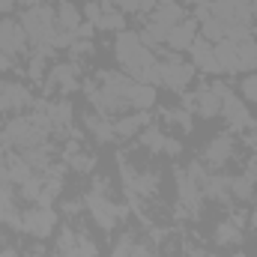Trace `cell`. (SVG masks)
<instances>
[{"instance_id": "d6a6232c", "label": "cell", "mask_w": 257, "mask_h": 257, "mask_svg": "<svg viewBox=\"0 0 257 257\" xmlns=\"http://www.w3.org/2000/svg\"><path fill=\"white\" fill-rule=\"evenodd\" d=\"M9 66H12V54L0 51V72H3V69H9Z\"/></svg>"}, {"instance_id": "1f68e13d", "label": "cell", "mask_w": 257, "mask_h": 257, "mask_svg": "<svg viewBox=\"0 0 257 257\" xmlns=\"http://www.w3.org/2000/svg\"><path fill=\"white\" fill-rule=\"evenodd\" d=\"M180 150H183V144H180V141H174V138H165V153H171V156H180Z\"/></svg>"}, {"instance_id": "603a6c76", "label": "cell", "mask_w": 257, "mask_h": 257, "mask_svg": "<svg viewBox=\"0 0 257 257\" xmlns=\"http://www.w3.org/2000/svg\"><path fill=\"white\" fill-rule=\"evenodd\" d=\"M87 126L93 128V135H96L99 141H111V138L117 135L114 128L108 126V120H105L102 114H90V117H87Z\"/></svg>"}, {"instance_id": "74e56055", "label": "cell", "mask_w": 257, "mask_h": 257, "mask_svg": "<svg viewBox=\"0 0 257 257\" xmlns=\"http://www.w3.org/2000/svg\"><path fill=\"white\" fill-rule=\"evenodd\" d=\"M189 3H197V0H189Z\"/></svg>"}, {"instance_id": "9a60e30c", "label": "cell", "mask_w": 257, "mask_h": 257, "mask_svg": "<svg viewBox=\"0 0 257 257\" xmlns=\"http://www.w3.org/2000/svg\"><path fill=\"white\" fill-rule=\"evenodd\" d=\"M126 102L132 105V108H153V102H156V90H153V84L132 81V87L126 90Z\"/></svg>"}, {"instance_id": "d6986e66", "label": "cell", "mask_w": 257, "mask_h": 257, "mask_svg": "<svg viewBox=\"0 0 257 257\" xmlns=\"http://www.w3.org/2000/svg\"><path fill=\"white\" fill-rule=\"evenodd\" d=\"M57 27H60V30H69V33H78V27H81V12H78L72 3H60V6H57Z\"/></svg>"}, {"instance_id": "5bb4252c", "label": "cell", "mask_w": 257, "mask_h": 257, "mask_svg": "<svg viewBox=\"0 0 257 257\" xmlns=\"http://www.w3.org/2000/svg\"><path fill=\"white\" fill-rule=\"evenodd\" d=\"M194 42V21L189 18H183L177 27H171V33H168V45L174 48V51H183V48H192Z\"/></svg>"}, {"instance_id": "9c48e42d", "label": "cell", "mask_w": 257, "mask_h": 257, "mask_svg": "<svg viewBox=\"0 0 257 257\" xmlns=\"http://www.w3.org/2000/svg\"><path fill=\"white\" fill-rule=\"evenodd\" d=\"M27 105H33V99H30V93H27L24 84H15V81L3 84V93H0V108L3 111H21Z\"/></svg>"}, {"instance_id": "8992f818", "label": "cell", "mask_w": 257, "mask_h": 257, "mask_svg": "<svg viewBox=\"0 0 257 257\" xmlns=\"http://www.w3.org/2000/svg\"><path fill=\"white\" fill-rule=\"evenodd\" d=\"M24 45H27V33H24V27H21L18 21H12V18H3V21H0V51H6V54H18Z\"/></svg>"}, {"instance_id": "5b68a950", "label": "cell", "mask_w": 257, "mask_h": 257, "mask_svg": "<svg viewBox=\"0 0 257 257\" xmlns=\"http://www.w3.org/2000/svg\"><path fill=\"white\" fill-rule=\"evenodd\" d=\"M87 206H90L93 218L99 221V227H105V230H111L117 224V218L123 215V209L114 206V200H108V197H102V194H96V192L87 197Z\"/></svg>"}, {"instance_id": "d590c367", "label": "cell", "mask_w": 257, "mask_h": 257, "mask_svg": "<svg viewBox=\"0 0 257 257\" xmlns=\"http://www.w3.org/2000/svg\"><path fill=\"white\" fill-rule=\"evenodd\" d=\"M12 3H27V0H12Z\"/></svg>"}, {"instance_id": "ab89813d", "label": "cell", "mask_w": 257, "mask_h": 257, "mask_svg": "<svg viewBox=\"0 0 257 257\" xmlns=\"http://www.w3.org/2000/svg\"><path fill=\"white\" fill-rule=\"evenodd\" d=\"M254 69H257V66H254Z\"/></svg>"}, {"instance_id": "4dcf8cb0", "label": "cell", "mask_w": 257, "mask_h": 257, "mask_svg": "<svg viewBox=\"0 0 257 257\" xmlns=\"http://www.w3.org/2000/svg\"><path fill=\"white\" fill-rule=\"evenodd\" d=\"M84 15L96 24V21H99V15H102V6H99V3H87V6H84Z\"/></svg>"}, {"instance_id": "3957f363", "label": "cell", "mask_w": 257, "mask_h": 257, "mask_svg": "<svg viewBox=\"0 0 257 257\" xmlns=\"http://www.w3.org/2000/svg\"><path fill=\"white\" fill-rule=\"evenodd\" d=\"M159 81L171 90H183L192 81V66L183 63L180 57H162L159 60Z\"/></svg>"}, {"instance_id": "2e32d148", "label": "cell", "mask_w": 257, "mask_h": 257, "mask_svg": "<svg viewBox=\"0 0 257 257\" xmlns=\"http://www.w3.org/2000/svg\"><path fill=\"white\" fill-rule=\"evenodd\" d=\"M192 57H194V66H200V69H206V72H218L215 48H212L206 39H194L192 42Z\"/></svg>"}, {"instance_id": "ffe728a7", "label": "cell", "mask_w": 257, "mask_h": 257, "mask_svg": "<svg viewBox=\"0 0 257 257\" xmlns=\"http://www.w3.org/2000/svg\"><path fill=\"white\" fill-rule=\"evenodd\" d=\"M123 24H126L123 12L114 9L111 3H105V6H102V15H99V21H96V27H99V30H123Z\"/></svg>"}, {"instance_id": "6da1fadb", "label": "cell", "mask_w": 257, "mask_h": 257, "mask_svg": "<svg viewBox=\"0 0 257 257\" xmlns=\"http://www.w3.org/2000/svg\"><path fill=\"white\" fill-rule=\"evenodd\" d=\"M114 54H117L120 66L126 69L135 81H141V84H159V60L141 42L138 33L120 30L117 33V42H114Z\"/></svg>"}, {"instance_id": "e575fe53", "label": "cell", "mask_w": 257, "mask_h": 257, "mask_svg": "<svg viewBox=\"0 0 257 257\" xmlns=\"http://www.w3.org/2000/svg\"><path fill=\"white\" fill-rule=\"evenodd\" d=\"M251 224H254V227H257V212H254V215H251Z\"/></svg>"}, {"instance_id": "4fadbf2b", "label": "cell", "mask_w": 257, "mask_h": 257, "mask_svg": "<svg viewBox=\"0 0 257 257\" xmlns=\"http://www.w3.org/2000/svg\"><path fill=\"white\" fill-rule=\"evenodd\" d=\"M177 189H180V200L189 209H197L200 206V186L189 177V171H177Z\"/></svg>"}, {"instance_id": "f35d334b", "label": "cell", "mask_w": 257, "mask_h": 257, "mask_svg": "<svg viewBox=\"0 0 257 257\" xmlns=\"http://www.w3.org/2000/svg\"><path fill=\"white\" fill-rule=\"evenodd\" d=\"M197 257H200V254H197ZM203 257H209V254H203Z\"/></svg>"}, {"instance_id": "44dd1931", "label": "cell", "mask_w": 257, "mask_h": 257, "mask_svg": "<svg viewBox=\"0 0 257 257\" xmlns=\"http://www.w3.org/2000/svg\"><path fill=\"white\" fill-rule=\"evenodd\" d=\"M239 239H242L239 224H233V221H221V224L215 227V242H218V245H233V242H239Z\"/></svg>"}, {"instance_id": "7a4b0ae2", "label": "cell", "mask_w": 257, "mask_h": 257, "mask_svg": "<svg viewBox=\"0 0 257 257\" xmlns=\"http://www.w3.org/2000/svg\"><path fill=\"white\" fill-rule=\"evenodd\" d=\"M21 27L27 33V39H33V45L39 48V54L51 51V36L57 27V12L48 6H30L21 15Z\"/></svg>"}, {"instance_id": "e0dca14e", "label": "cell", "mask_w": 257, "mask_h": 257, "mask_svg": "<svg viewBox=\"0 0 257 257\" xmlns=\"http://www.w3.org/2000/svg\"><path fill=\"white\" fill-rule=\"evenodd\" d=\"M230 153H233V141L227 138V135H218L215 141H209V147H206V162L209 165H224L227 159H230Z\"/></svg>"}, {"instance_id": "83f0119b", "label": "cell", "mask_w": 257, "mask_h": 257, "mask_svg": "<svg viewBox=\"0 0 257 257\" xmlns=\"http://www.w3.org/2000/svg\"><path fill=\"white\" fill-rule=\"evenodd\" d=\"M242 93H245L251 102H257V75H248V78L242 81Z\"/></svg>"}, {"instance_id": "277c9868", "label": "cell", "mask_w": 257, "mask_h": 257, "mask_svg": "<svg viewBox=\"0 0 257 257\" xmlns=\"http://www.w3.org/2000/svg\"><path fill=\"white\" fill-rule=\"evenodd\" d=\"M227 96H230L227 84H224V81H212L209 87H203V90L194 96V102H197L194 108L200 111V117H206V120H209V117H215V114L221 111V102H224Z\"/></svg>"}, {"instance_id": "484cf974", "label": "cell", "mask_w": 257, "mask_h": 257, "mask_svg": "<svg viewBox=\"0 0 257 257\" xmlns=\"http://www.w3.org/2000/svg\"><path fill=\"white\" fill-rule=\"evenodd\" d=\"M114 6L128 9V12H147V9H156V0H111Z\"/></svg>"}, {"instance_id": "8fae6325", "label": "cell", "mask_w": 257, "mask_h": 257, "mask_svg": "<svg viewBox=\"0 0 257 257\" xmlns=\"http://www.w3.org/2000/svg\"><path fill=\"white\" fill-rule=\"evenodd\" d=\"M215 60H218V69H224V72H242V69H239V48H236V39H221V42H215Z\"/></svg>"}, {"instance_id": "f1b7e54d", "label": "cell", "mask_w": 257, "mask_h": 257, "mask_svg": "<svg viewBox=\"0 0 257 257\" xmlns=\"http://www.w3.org/2000/svg\"><path fill=\"white\" fill-rule=\"evenodd\" d=\"M42 66H45V54H33L27 69H30V75H33V78H39V75H42Z\"/></svg>"}, {"instance_id": "52a82bcc", "label": "cell", "mask_w": 257, "mask_h": 257, "mask_svg": "<svg viewBox=\"0 0 257 257\" xmlns=\"http://www.w3.org/2000/svg\"><path fill=\"white\" fill-rule=\"evenodd\" d=\"M60 257H96V245L81 233L63 230L60 233Z\"/></svg>"}, {"instance_id": "7c38bea8", "label": "cell", "mask_w": 257, "mask_h": 257, "mask_svg": "<svg viewBox=\"0 0 257 257\" xmlns=\"http://www.w3.org/2000/svg\"><path fill=\"white\" fill-rule=\"evenodd\" d=\"M183 21V9H180V3H159L156 9H153V24H159V27H165L168 33H171V27H177Z\"/></svg>"}, {"instance_id": "ba28073f", "label": "cell", "mask_w": 257, "mask_h": 257, "mask_svg": "<svg viewBox=\"0 0 257 257\" xmlns=\"http://www.w3.org/2000/svg\"><path fill=\"white\" fill-rule=\"evenodd\" d=\"M221 114H224V120H227V126L233 128V132H239V128L251 126V117H248V108L230 93L224 102H221Z\"/></svg>"}, {"instance_id": "f546056e", "label": "cell", "mask_w": 257, "mask_h": 257, "mask_svg": "<svg viewBox=\"0 0 257 257\" xmlns=\"http://www.w3.org/2000/svg\"><path fill=\"white\" fill-rule=\"evenodd\" d=\"M168 117H171V120H174V123H180V126L186 128V132H189V128H192V117H189V114H186V111H171V114H168Z\"/></svg>"}, {"instance_id": "30bf717a", "label": "cell", "mask_w": 257, "mask_h": 257, "mask_svg": "<svg viewBox=\"0 0 257 257\" xmlns=\"http://www.w3.org/2000/svg\"><path fill=\"white\" fill-rule=\"evenodd\" d=\"M24 227H27L33 236H48L51 227H54V212H51V206H39V209L27 212V215H24Z\"/></svg>"}, {"instance_id": "cb8c5ba5", "label": "cell", "mask_w": 257, "mask_h": 257, "mask_svg": "<svg viewBox=\"0 0 257 257\" xmlns=\"http://www.w3.org/2000/svg\"><path fill=\"white\" fill-rule=\"evenodd\" d=\"M141 141H144V147H150L153 153H162V150H165V135H162V128H156V126L144 128Z\"/></svg>"}, {"instance_id": "d4e9b609", "label": "cell", "mask_w": 257, "mask_h": 257, "mask_svg": "<svg viewBox=\"0 0 257 257\" xmlns=\"http://www.w3.org/2000/svg\"><path fill=\"white\" fill-rule=\"evenodd\" d=\"M66 159H69L78 171H93V165H96V162H93V156H87V153H84V150H78V147H69Z\"/></svg>"}, {"instance_id": "8d00e7d4", "label": "cell", "mask_w": 257, "mask_h": 257, "mask_svg": "<svg viewBox=\"0 0 257 257\" xmlns=\"http://www.w3.org/2000/svg\"><path fill=\"white\" fill-rule=\"evenodd\" d=\"M0 93H3V81H0Z\"/></svg>"}, {"instance_id": "4316f807", "label": "cell", "mask_w": 257, "mask_h": 257, "mask_svg": "<svg viewBox=\"0 0 257 257\" xmlns=\"http://www.w3.org/2000/svg\"><path fill=\"white\" fill-rule=\"evenodd\" d=\"M144 123H147L144 117H128V120H120V123H117V135H135L138 126H144Z\"/></svg>"}, {"instance_id": "7402d4cb", "label": "cell", "mask_w": 257, "mask_h": 257, "mask_svg": "<svg viewBox=\"0 0 257 257\" xmlns=\"http://www.w3.org/2000/svg\"><path fill=\"white\" fill-rule=\"evenodd\" d=\"M254 192V177L251 174H242V177H230V194L239 197V200H248Z\"/></svg>"}, {"instance_id": "836d02e7", "label": "cell", "mask_w": 257, "mask_h": 257, "mask_svg": "<svg viewBox=\"0 0 257 257\" xmlns=\"http://www.w3.org/2000/svg\"><path fill=\"white\" fill-rule=\"evenodd\" d=\"M6 9H12V0H0V12H6Z\"/></svg>"}, {"instance_id": "ac0fdd59", "label": "cell", "mask_w": 257, "mask_h": 257, "mask_svg": "<svg viewBox=\"0 0 257 257\" xmlns=\"http://www.w3.org/2000/svg\"><path fill=\"white\" fill-rule=\"evenodd\" d=\"M48 81H51V87H60V90H75L78 84V66L75 63H60L57 69H51V75H48Z\"/></svg>"}]
</instances>
